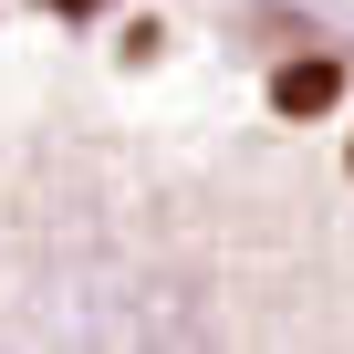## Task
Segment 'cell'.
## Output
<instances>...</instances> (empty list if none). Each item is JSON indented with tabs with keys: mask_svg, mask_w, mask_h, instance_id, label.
I'll use <instances>...</instances> for the list:
<instances>
[{
	"mask_svg": "<svg viewBox=\"0 0 354 354\" xmlns=\"http://www.w3.org/2000/svg\"><path fill=\"white\" fill-rule=\"evenodd\" d=\"M344 104V63L333 53H292L281 73H271V115L281 125H313V115H333Z\"/></svg>",
	"mask_w": 354,
	"mask_h": 354,
	"instance_id": "1",
	"label": "cell"
},
{
	"mask_svg": "<svg viewBox=\"0 0 354 354\" xmlns=\"http://www.w3.org/2000/svg\"><path fill=\"white\" fill-rule=\"evenodd\" d=\"M53 11H63V21H94V11H104V0H53Z\"/></svg>",
	"mask_w": 354,
	"mask_h": 354,
	"instance_id": "2",
	"label": "cell"
}]
</instances>
